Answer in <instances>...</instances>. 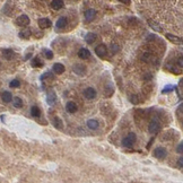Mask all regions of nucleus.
Here are the masks:
<instances>
[{
	"label": "nucleus",
	"mask_w": 183,
	"mask_h": 183,
	"mask_svg": "<svg viewBox=\"0 0 183 183\" xmlns=\"http://www.w3.org/2000/svg\"><path fill=\"white\" fill-rule=\"evenodd\" d=\"M160 129H161V123H160V121L157 120V119H153L152 121H150V123L148 125V130L150 133H153V135H156L157 132L160 131Z\"/></svg>",
	"instance_id": "1"
},
{
	"label": "nucleus",
	"mask_w": 183,
	"mask_h": 183,
	"mask_svg": "<svg viewBox=\"0 0 183 183\" xmlns=\"http://www.w3.org/2000/svg\"><path fill=\"white\" fill-rule=\"evenodd\" d=\"M154 156L156 158H158V160H164L167 156V152L163 147H157L154 150Z\"/></svg>",
	"instance_id": "2"
},
{
	"label": "nucleus",
	"mask_w": 183,
	"mask_h": 183,
	"mask_svg": "<svg viewBox=\"0 0 183 183\" xmlns=\"http://www.w3.org/2000/svg\"><path fill=\"white\" fill-rule=\"evenodd\" d=\"M16 24L18 25V26H27L29 24V18L27 15H21L19 17H17V19H16Z\"/></svg>",
	"instance_id": "3"
},
{
	"label": "nucleus",
	"mask_w": 183,
	"mask_h": 183,
	"mask_svg": "<svg viewBox=\"0 0 183 183\" xmlns=\"http://www.w3.org/2000/svg\"><path fill=\"white\" fill-rule=\"evenodd\" d=\"M106 52H108V48L104 45V44H100L95 48V53L97 57L100 58H103L106 56Z\"/></svg>",
	"instance_id": "4"
},
{
	"label": "nucleus",
	"mask_w": 183,
	"mask_h": 183,
	"mask_svg": "<svg viewBox=\"0 0 183 183\" xmlns=\"http://www.w3.org/2000/svg\"><path fill=\"white\" fill-rule=\"evenodd\" d=\"M84 96L87 100H93L96 96V90L93 87H87L86 89H84Z\"/></svg>",
	"instance_id": "5"
},
{
	"label": "nucleus",
	"mask_w": 183,
	"mask_h": 183,
	"mask_svg": "<svg viewBox=\"0 0 183 183\" xmlns=\"http://www.w3.org/2000/svg\"><path fill=\"white\" fill-rule=\"evenodd\" d=\"M84 16H85V19L87 21V22H93L94 21V18L96 17V10L95 9H87L86 11H85V14H84Z\"/></svg>",
	"instance_id": "6"
},
{
	"label": "nucleus",
	"mask_w": 183,
	"mask_h": 183,
	"mask_svg": "<svg viewBox=\"0 0 183 183\" xmlns=\"http://www.w3.org/2000/svg\"><path fill=\"white\" fill-rule=\"evenodd\" d=\"M52 70H53V73H57V75H61V73H65L66 68H65V66H63L62 63H59V62H57V63H54V65H53V67H52Z\"/></svg>",
	"instance_id": "7"
},
{
	"label": "nucleus",
	"mask_w": 183,
	"mask_h": 183,
	"mask_svg": "<svg viewBox=\"0 0 183 183\" xmlns=\"http://www.w3.org/2000/svg\"><path fill=\"white\" fill-rule=\"evenodd\" d=\"M78 110V108H77V104L73 101H70V102H68L66 104V111L68 113H76Z\"/></svg>",
	"instance_id": "8"
},
{
	"label": "nucleus",
	"mask_w": 183,
	"mask_h": 183,
	"mask_svg": "<svg viewBox=\"0 0 183 183\" xmlns=\"http://www.w3.org/2000/svg\"><path fill=\"white\" fill-rule=\"evenodd\" d=\"M38 27L40 28H49L50 26H51V22H50V19H48V18H40L38 19Z\"/></svg>",
	"instance_id": "9"
},
{
	"label": "nucleus",
	"mask_w": 183,
	"mask_h": 183,
	"mask_svg": "<svg viewBox=\"0 0 183 183\" xmlns=\"http://www.w3.org/2000/svg\"><path fill=\"white\" fill-rule=\"evenodd\" d=\"M73 71H75V73L79 75V76H83L86 73V67L80 65V63H77V65L73 66Z\"/></svg>",
	"instance_id": "10"
},
{
	"label": "nucleus",
	"mask_w": 183,
	"mask_h": 183,
	"mask_svg": "<svg viewBox=\"0 0 183 183\" xmlns=\"http://www.w3.org/2000/svg\"><path fill=\"white\" fill-rule=\"evenodd\" d=\"M165 36H166V38L169 40V42H172V43H174V44H182L183 43V40L181 38V37L175 36V35H173V34H166Z\"/></svg>",
	"instance_id": "11"
},
{
	"label": "nucleus",
	"mask_w": 183,
	"mask_h": 183,
	"mask_svg": "<svg viewBox=\"0 0 183 183\" xmlns=\"http://www.w3.org/2000/svg\"><path fill=\"white\" fill-rule=\"evenodd\" d=\"M65 4L63 0H52L51 1V8L54 10H60L61 8H63Z\"/></svg>",
	"instance_id": "12"
},
{
	"label": "nucleus",
	"mask_w": 183,
	"mask_h": 183,
	"mask_svg": "<svg viewBox=\"0 0 183 183\" xmlns=\"http://www.w3.org/2000/svg\"><path fill=\"white\" fill-rule=\"evenodd\" d=\"M148 25L150 26V28H153L155 31V32H163V28H162V26L158 24V23H156L155 21H153V19H148Z\"/></svg>",
	"instance_id": "13"
},
{
	"label": "nucleus",
	"mask_w": 183,
	"mask_h": 183,
	"mask_svg": "<svg viewBox=\"0 0 183 183\" xmlns=\"http://www.w3.org/2000/svg\"><path fill=\"white\" fill-rule=\"evenodd\" d=\"M13 95H11V93L10 92H7V90H5V92H2L1 93V100H2V102L4 103H9L13 101Z\"/></svg>",
	"instance_id": "14"
},
{
	"label": "nucleus",
	"mask_w": 183,
	"mask_h": 183,
	"mask_svg": "<svg viewBox=\"0 0 183 183\" xmlns=\"http://www.w3.org/2000/svg\"><path fill=\"white\" fill-rule=\"evenodd\" d=\"M67 24H68V19H67V17L62 16V17H60L58 21H57L56 26H57V28H65V27L67 26Z\"/></svg>",
	"instance_id": "15"
},
{
	"label": "nucleus",
	"mask_w": 183,
	"mask_h": 183,
	"mask_svg": "<svg viewBox=\"0 0 183 183\" xmlns=\"http://www.w3.org/2000/svg\"><path fill=\"white\" fill-rule=\"evenodd\" d=\"M2 57L5 59H7V60H11L15 57V53L10 49H4L2 50Z\"/></svg>",
	"instance_id": "16"
},
{
	"label": "nucleus",
	"mask_w": 183,
	"mask_h": 183,
	"mask_svg": "<svg viewBox=\"0 0 183 183\" xmlns=\"http://www.w3.org/2000/svg\"><path fill=\"white\" fill-rule=\"evenodd\" d=\"M96 38H97V35H96L95 33H87L86 36H85V41H86V43L92 44L95 42Z\"/></svg>",
	"instance_id": "17"
},
{
	"label": "nucleus",
	"mask_w": 183,
	"mask_h": 183,
	"mask_svg": "<svg viewBox=\"0 0 183 183\" xmlns=\"http://www.w3.org/2000/svg\"><path fill=\"white\" fill-rule=\"evenodd\" d=\"M78 57L80 59H88L90 57V52L85 48H81L80 50L78 51Z\"/></svg>",
	"instance_id": "18"
},
{
	"label": "nucleus",
	"mask_w": 183,
	"mask_h": 183,
	"mask_svg": "<svg viewBox=\"0 0 183 183\" xmlns=\"http://www.w3.org/2000/svg\"><path fill=\"white\" fill-rule=\"evenodd\" d=\"M87 127L89 129H92V130H96V129L98 128V122H97V120H95V119H89L87 121Z\"/></svg>",
	"instance_id": "19"
},
{
	"label": "nucleus",
	"mask_w": 183,
	"mask_h": 183,
	"mask_svg": "<svg viewBox=\"0 0 183 183\" xmlns=\"http://www.w3.org/2000/svg\"><path fill=\"white\" fill-rule=\"evenodd\" d=\"M135 144V141L128 136V137H125V138H123V140H122V146L123 147H127V148H130V147H132V145Z\"/></svg>",
	"instance_id": "20"
},
{
	"label": "nucleus",
	"mask_w": 183,
	"mask_h": 183,
	"mask_svg": "<svg viewBox=\"0 0 183 183\" xmlns=\"http://www.w3.org/2000/svg\"><path fill=\"white\" fill-rule=\"evenodd\" d=\"M53 125H54V128H56V129H58V130H60V129H62V128H63L62 121H61V120H60V117H53Z\"/></svg>",
	"instance_id": "21"
},
{
	"label": "nucleus",
	"mask_w": 183,
	"mask_h": 183,
	"mask_svg": "<svg viewBox=\"0 0 183 183\" xmlns=\"http://www.w3.org/2000/svg\"><path fill=\"white\" fill-rule=\"evenodd\" d=\"M18 35H19L21 38H25V40H26V38H29V36L32 35V33H31V29L26 28V29H23V31H21Z\"/></svg>",
	"instance_id": "22"
},
{
	"label": "nucleus",
	"mask_w": 183,
	"mask_h": 183,
	"mask_svg": "<svg viewBox=\"0 0 183 183\" xmlns=\"http://www.w3.org/2000/svg\"><path fill=\"white\" fill-rule=\"evenodd\" d=\"M31 114H32V117H38L41 115V111H40V109L37 108L36 105H33V106L31 108Z\"/></svg>",
	"instance_id": "23"
},
{
	"label": "nucleus",
	"mask_w": 183,
	"mask_h": 183,
	"mask_svg": "<svg viewBox=\"0 0 183 183\" xmlns=\"http://www.w3.org/2000/svg\"><path fill=\"white\" fill-rule=\"evenodd\" d=\"M13 105L17 109H21L23 106V101L21 97H14L13 98Z\"/></svg>",
	"instance_id": "24"
},
{
	"label": "nucleus",
	"mask_w": 183,
	"mask_h": 183,
	"mask_svg": "<svg viewBox=\"0 0 183 183\" xmlns=\"http://www.w3.org/2000/svg\"><path fill=\"white\" fill-rule=\"evenodd\" d=\"M31 65H32V67H34V68H38V67L43 66V62H42V60H40V59L36 57V58L32 59Z\"/></svg>",
	"instance_id": "25"
},
{
	"label": "nucleus",
	"mask_w": 183,
	"mask_h": 183,
	"mask_svg": "<svg viewBox=\"0 0 183 183\" xmlns=\"http://www.w3.org/2000/svg\"><path fill=\"white\" fill-rule=\"evenodd\" d=\"M46 101H48L49 104H53V103L56 102V94H54V92H49V93H48Z\"/></svg>",
	"instance_id": "26"
},
{
	"label": "nucleus",
	"mask_w": 183,
	"mask_h": 183,
	"mask_svg": "<svg viewBox=\"0 0 183 183\" xmlns=\"http://www.w3.org/2000/svg\"><path fill=\"white\" fill-rule=\"evenodd\" d=\"M54 78V76H53V73H43L42 76H41V80L42 81H45V80H52Z\"/></svg>",
	"instance_id": "27"
},
{
	"label": "nucleus",
	"mask_w": 183,
	"mask_h": 183,
	"mask_svg": "<svg viewBox=\"0 0 183 183\" xmlns=\"http://www.w3.org/2000/svg\"><path fill=\"white\" fill-rule=\"evenodd\" d=\"M110 50H111V52L114 54V53H117V52L120 51V45H119L117 43H111Z\"/></svg>",
	"instance_id": "28"
},
{
	"label": "nucleus",
	"mask_w": 183,
	"mask_h": 183,
	"mask_svg": "<svg viewBox=\"0 0 183 183\" xmlns=\"http://www.w3.org/2000/svg\"><path fill=\"white\" fill-rule=\"evenodd\" d=\"M9 87H11V88L21 87V81L18 80V79H14V80H11L10 83H9Z\"/></svg>",
	"instance_id": "29"
},
{
	"label": "nucleus",
	"mask_w": 183,
	"mask_h": 183,
	"mask_svg": "<svg viewBox=\"0 0 183 183\" xmlns=\"http://www.w3.org/2000/svg\"><path fill=\"white\" fill-rule=\"evenodd\" d=\"M173 89H174V86H173V85H167V86H165V88L162 90V93H163V94L169 93V92H172Z\"/></svg>",
	"instance_id": "30"
},
{
	"label": "nucleus",
	"mask_w": 183,
	"mask_h": 183,
	"mask_svg": "<svg viewBox=\"0 0 183 183\" xmlns=\"http://www.w3.org/2000/svg\"><path fill=\"white\" fill-rule=\"evenodd\" d=\"M43 53H44V56H45V58L46 59L53 58V52H52L51 50H44Z\"/></svg>",
	"instance_id": "31"
},
{
	"label": "nucleus",
	"mask_w": 183,
	"mask_h": 183,
	"mask_svg": "<svg viewBox=\"0 0 183 183\" xmlns=\"http://www.w3.org/2000/svg\"><path fill=\"white\" fill-rule=\"evenodd\" d=\"M176 152L179 153V154H183V141H181L177 147H176Z\"/></svg>",
	"instance_id": "32"
},
{
	"label": "nucleus",
	"mask_w": 183,
	"mask_h": 183,
	"mask_svg": "<svg viewBox=\"0 0 183 183\" xmlns=\"http://www.w3.org/2000/svg\"><path fill=\"white\" fill-rule=\"evenodd\" d=\"M130 102L133 103V104H138V103H139V101H138V96L131 95V97H130Z\"/></svg>",
	"instance_id": "33"
},
{
	"label": "nucleus",
	"mask_w": 183,
	"mask_h": 183,
	"mask_svg": "<svg viewBox=\"0 0 183 183\" xmlns=\"http://www.w3.org/2000/svg\"><path fill=\"white\" fill-rule=\"evenodd\" d=\"M177 66L181 67V68H183V56H180L179 58H177Z\"/></svg>",
	"instance_id": "34"
},
{
	"label": "nucleus",
	"mask_w": 183,
	"mask_h": 183,
	"mask_svg": "<svg viewBox=\"0 0 183 183\" xmlns=\"http://www.w3.org/2000/svg\"><path fill=\"white\" fill-rule=\"evenodd\" d=\"M169 71H172L173 73H181V70H175V69H176L175 67L169 66Z\"/></svg>",
	"instance_id": "35"
},
{
	"label": "nucleus",
	"mask_w": 183,
	"mask_h": 183,
	"mask_svg": "<svg viewBox=\"0 0 183 183\" xmlns=\"http://www.w3.org/2000/svg\"><path fill=\"white\" fill-rule=\"evenodd\" d=\"M177 166H179V167H183V156L177 160Z\"/></svg>",
	"instance_id": "36"
},
{
	"label": "nucleus",
	"mask_w": 183,
	"mask_h": 183,
	"mask_svg": "<svg viewBox=\"0 0 183 183\" xmlns=\"http://www.w3.org/2000/svg\"><path fill=\"white\" fill-rule=\"evenodd\" d=\"M176 112H177V113H183V103H181V104L179 105V108H177Z\"/></svg>",
	"instance_id": "37"
},
{
	"label": "nucleus",
	"mask_w": 183,
	"mask_h": 183,
	"mask_svg": "<svg viewBox=\"0 0 183 183\" xmlns=\"http://www.w3.org/2000/svg\"><path fill=\"white\" fill-rule=\"evenodd\" d=\"M120 2H123L125 5H129L130 4V0H119Z\"/></svg>",
	"instance_id": "38"
},
{
	"label": "nucleus",
	"mask_w": 183,
	"mask_h": 183,
	"mask_svg": "<svg viewBox=\"0 0 183 183\" xmlns=\"http://www.w3.org/2000/svg\"><path fill=\"white\" fill-rule=\"evenodd\" d=\"M179 84H180V86H181V87H183V78L181 79V80H180V83H179Z\"/></svg>",
	"instance_id": "39"
}]
</instances>
